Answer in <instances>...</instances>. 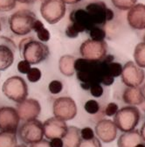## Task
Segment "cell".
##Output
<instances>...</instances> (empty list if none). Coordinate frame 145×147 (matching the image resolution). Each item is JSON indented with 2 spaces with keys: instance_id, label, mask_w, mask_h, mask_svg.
I'll return each instance as SVG.
<instances>
[{
  "instance_id": "obj_50",
  "label": "cell",
  "mask_w": 145,
  "mask_h": 147,
  "mask_svg": "<svg viewBox=\"0 0 145 147\" xmlns=\"http://www.w3.org/2000/svg\"><path fill=\"white\" fill-rule=\"evenodd\" d=\"M34 1H39V2H42V1H44V0H34Z\"/></svg>"
},
{
  "instance_id": "obj_39",
  "label": "cell",
  "mask_w": 145,
  "mask_h": 147,
  "mask_svg": "<svg viewBox=\"0 0 145 147\" xmlns=\"http://www.w3.org/2000/svg\"><path fill=\"white\" fill-rule=\"evenodd\" d=\"M29 147H51V145H50V143L48 140L43 138L42 140H40L39 142L31 144Z\"/></svg>"
},
{
  "instance_id": "obj_20",
  "label": "cell",
  "mask_w": 145,
  "mask_h": 147,
  "mask_svg": "<svg viewBox=\"0 0 145 147\" xmlns=\"http://www.w3.org/2000/svg\"><path fill=\"white\" fill-rule=\"evenodd\" d=\"M81 140V129L76 126H69L62 138L63 147H78Z\"/></svg>"
},
{
  "instance_id": "obj_23",
  "label": "cell",
  "mask_w": 145,
  "mask_h": 147,
  "mask_svg": "<svg viewBox=\"0 0 145 147\" xmlns=\"http://www.w3.org/2000/svg\"><path fill=\"white\" fill-rule=\"evenodd\" d=\"M17 135L14 132L0 131V147H17Z\"/></svg>"
},
{
  "instance_id": "obj_37",
  "label": "cell",
  "mask_w": 145,
  "mask_h": 147,
  "mask_svg": "<svg viewBox=\"0 0 145 147\" xmlns=\"http://www.w3.org/2000/svg\"><path fill=\"white\" fill-rule=\"evenodd\" d=\"M65 33H66V37H68V38H70V39H75L80 34L78 30L75 27V26L72 24H70L67 26V27L66 28Z\"/></svg>"
},
{
  "instance_id": "obj_46",
  "label": "cell",
  "mask_w": 145,
  "mask_h": 147,
  "mask_svg": "<svg viewBox=\"0 0 145 147\" xmlns=\"http://www.w3.org/2000/svg\"><path fill=\"white\" fill-rule=\"evenodd\" d=\"M141 92H142V95L143 96V99L145 100V83L142 85V87L141 88Z\"/></svg>"
},
{
  "instance_id": "obj_16",
  "label": "cell",
  "mask_w": 145,
  "mask_h": 147,
  "mask_svg": "<svg viewBox=\"0 0 145 147\" xmlns=\"http://www.w3.org/2000/svg\"><path fill=\"white\" fill-rule=\"evenodd\" d=\"M95 134L104 143L113 142L117 136V127L110 119H101L95 125Z\"/></svg>"
},
{
  "instance_id": "obj_43",
  "label": "cell",
  "mask_w": 145,
  "mask_h": 147,
  "mask_svg": "<svg viewBox=\"0 0 145 147\" xmlns=\"http://www.w3.org/2000/svg\"><path fill=\"white\" fill-rule=\"evenodd\" d=\"M141 137L143 140V142H145V123L142 124V128H141Z\"/></svg>"
},
{
  "instance_id": "obj_40",
  "label": "cell",
  "mask_w": 145,
  "mask_h": 147,
  "mask_svg": "<svg viewBox=\"0 0 145 147\" xmlns=\"http://www.w3.org/2000/svg\"><path fill=\"white\" fill-rule=\"evenodd\" d=\"M51 147H63L62 138H52L49 141Z\"/></svg>"
},
{
  "instance_id": "obj_52",
  "label": "cell",
  "mask_w": 145,
  "mask_h": 147,
  "mask_svg": "<svg viewBox=\"0 0 145 147\" xmlns=\"http://www.w3.org/2000/svg\"><path fill=\"white\" fill-rule=\"evenodd\" d=\"M0 76H1V72H0Z\"/></svg>"
},
{
  "instance_id": "obj_2",
  "label": "cell",
  "mask_w": 145,
  "mask_h": 147,
  "mask_svg": "<svg viewBox=\"0 0 145 147\" xmlns=\"http://www.w3.org/2000/svg\"><path fill=\"white\" fill-rule=\"evenodd\" d=\"M20 56L31 65H37L45 61L50 54V50L45 43L32 38L23 39L19 45Z\"/></svg>"
},
{
  "instance_id": "obj_17",
  "label": "cell",
  "mask_w": 145,
  "mask_h": 147,
  "mask_svg": "<svg viewBox=\"0 0 145 147\" xmlns=\"http://www.w3.org/2000/svg\"><path fill=\"white\" fill-rule=\"evenodd\" d=\"M127 20L133 29H145V5L137 4L131 7L127 15Z\"/></svg>"
},
{
  "instance_id": "obj_13",
  "label": "cell",
  "mask_w": 145,
  "mask_h": 147,
  "mask_svg": "<svg viewBox=\"0 0 145 147\" xmlns=\"http://www.w3.org/2000/svg\"><path fill=\"white\" fill-rule=\"evenodd\" d=\"M17 112L20 120L29 121L37 119L41 112V106L39 101L33 98H26L24 101L17 103Z\"/></svg>"
},
{
  "instance_id": "obj_24",
  "label": "cell",
  "mask_w": 145,
  "mask_h": 147,
  "mask_svg": "<svg viewBox=\"0 0 145 147\" xmlns=\"http://www.w3.org/2000/svg\"><path fill=\"white\" fill-rule=\"evenodd\" d=\"M134 59L138 67L145 68V42H141L136 45L134 52Z\"/></svg>"
},
{
  "instance_id": "obj_31",
  "label": "cell",
  "mask_w": 145,
  "mask_h": 147,
  "mask_svg": "<svg viewBox=\"0 0 145 147\" xmlns=\"http://www.w3.org/2000/svg\"><path fill=\"white\" fill-rule=\"evenodd\" d=\"M78 147H102V146L100 139L95 137L92 139H88V140L81 139Z\"/></svg>"
},
{
  "instance_id": "obj_25",
  "label": "cell",
  "mask_w": 145,
  "mask_h": 147,
  "mask_svg": "<svg viewBox=\"0 0 145 147\" xmlns=\"http://www.w3.org/2000/svg\"><path fill=\"white\" fill-rule=\"evenodd\" d=\"M90 39L97 40V41H102L106 38V31L101 28V26H94L91 30L88 32Z\"/></svg>"
},
{
  "instance_id": "obj_5",
  "label": "cell",
  "mask_w": 145,
  "mask_h": 147,
  "mask_svg": "<svg viewBox=\"0 0 145 147\" xmlns=\"http://www.w3.org/2000/svg\"><path fill=\"white\" fill-rule=\"evenodd\" d=\"M140 120V110L136 106H126L118 109L114 123L117 129L123 132L133 131Z\"/></svg>"
},
{
  "instance_id": "obj_51",
  "label": "cell",
  "mask_w": 145,
  "mask_h": 147,
  "mask_svg": "<svg viewBox=\"0 0 145 147\" xmlns=\"http://www.w3.org/2000/svg\"><path fill=\"white\" fill-rule=\"evenodd\" d=\"M143 40H144V42H145V35H144V38H143Z\"/></svg>"
},
{
  "instance_id": "obj_22",
  "label": "cell",
  "mask_w": 145,
  "mask_h": 147,
  "mask_svg": "<svg viewBox=\"0 0 145 147\" xmlns=\"http://www.w3.org/2000/svg\"><path fill=\"white\" fill-rule=\"evenodd\" d=\"M14 62V51L5 44H0V72L8 69Z\"/></svg>"
},
{
  "instance_id": "obj_15",
  "label": "cell",
  "mask_w": 145,
  "mask_h": 147,
  "mask_svg": "<svg viewBox=\"0 0 145 147\" xmlns=\"http://www.w3.org/2000/svg\"><path fill=\"white\" fill-rule=\"evenodd\" d=\"M69 20L71 24L75 26L80 33L84 32H88L95 26L89 13L85 9H75L72 11L69 15Z\"/></svg>"
},
{
  "instance_id": "obj_33",
  "label": "cell",
  "mask_w": 145,
  "mask_h": 147,
  "mask_svg": "<svg viewBox=\"0 0 145 147\" xmlns=\"http://www.w3.org/2000/svg\"><path fill=\"white\" fill-rule=\"evenodd\" d=\"M90 94H91L94 97L99 98L103 95V88L101 83H93L90 86L89 88Z\"/></svg>"
},
{
  "instance_id": "obj_10",
  "label": "cell",
  "mask_w": 145,
  "mask_h": 147,
  "mask_svg": "<svg viewBox=\"0 0 145 147\" xmlns=\"http://www.w3.org/2000/svg\"><path fill=\"white\" fill-rule=\"evenodd\" d=\"M53 116L64 121L74 119L77 115V106L75 100L68 96H61L53 102Z\"/></svg>"
},
{
  "instance_id": "obj_12",
  "label": "cell",
  "mask_w": 145,
  "mask_h": 147,
  "mask_svg": "<svg viewBox=\"0 0 145 147\" xmlns=\"http://www.w3.org/2000/svg\"><path fill=\"white\" fill-rule=\"evenodd\" d=\"M20 118L16 108L4 106L0 108V131L16 133L19 126Z\"/></svg>"
},
{
  "instance_id": "obj_1",
  "label": "cell",
  "mask_w": 145,
  "mask_h": 147,
  "mask_svg": "<svg viewBox=\"0 0 145 147\" xmlns=\"http://www.w3.org/2000/svg\"><path fill=\"white\" fill-rule=\"evenodd\" d=\"M105 59L101 61H90L78 58L75 61L76 77L81 82L89 84L101 83L110 86L115 82V77L110 75L108 64Z\"/></svg>"
},
{
  "instance_id": "obj_18",
  "label": "cell",
  "mask_w": 145,
  "mask_h": 147,
  "mask_svg": "<svg viewBox=\"0 0 145 147\" xmlns=\"http://www.w3.org/2000/svg\"><path fill=\"white\" fill-rule=\"evenodd\" d=\"M142 141L140 132L137 130H133L122 134L118 138L117 145L118 147H135Z\"/></svg>"
},
{
  "instance_id": "obj_45",
  "label": "cell",
  "mask_w": 145,
  "mask_h": 147,
  "mask_svg": "<svg viewBox=\"0 0 145 147\" xmlns=\"http://www.w3.org/2000/svg\"><path fill=\"white\" fill-rule=\"evenodd\" d=\"M17 2H19L21 4H31L34 2V0H17Z\"/></svg>"
},
{
  "instance_id": "obj_47",
  "label": "cell",
  "mask_w": 145,
  "mask_h": 147,
  "mask_svg": "<svg viewBox=\"0 0 145 147\" xmlns=\"http://www.w3.org/2000/svg\"><path fill=\"white\" fill-rule=\"evenodd\" d=\"M135 147H145V144H143V143H140V144H136Z\"/></svg>"
},
{
  "instance_id": "obj_41",
  "label": "cell",
  "mask_w": 145,
  "mask_h": 147,
  "mask_svg": "<svg viewBox=\"0 0 145 147\" xmlns=\"http://www.w3.org/2000/svg\"><path fill=\"white\" fill-rule=\"evenodd\" d=\"M43 27H45L44 24L40 20H36L33 23V26H32V31H34L35 32H37L38 31H40V29H42Z\"/></svg>"
},
{
  "instance_id": "obj_9",
  "label": "cell",
  "mask_w": 145,
  "mask_h": 147,
  "mask_svg": "<svg viewBox=\"0 0 145 147\" xmlns=\"http://www.w3.org/2000/svg\"><path fill=\"white\" fill-rule=\"evenodd\" d=\"M85 10L89 13L94 25L101 27L104 26L107 22L111 21L115 17L114 11L102 1L90 3L86 6Z\"/></svg>"
},
{
  "instance_id": "obj_34",
  "label": "cell",
  "mask_w": 145,
  "mask_h": 147,
  "mask_svg": "<svg viewBox=\"0 0 145 147\" xmlns=\"http://www.w3.org/2000/svg\"><path fill=\"white\" fill-rule=\"evenodd\" d=\"M36 33H37V37H38L40 41L46 43V42H48L50 40L51 34H50V32L46 27H43L42 29L38 31Z\"/></svg>"
},
{
  "instance_id": "obj_7",
  "label": "cell",
  "mask_w": 145,
  "mask_h": 147,
  "mask_svg": "<svg viewBox=\"0 0 145 147\" xmlns=\"http://www.w3.org/2000/svg\"><path fill=\"white\" fill-rule=\"evenodd\" d=\"M66 4L62 0H44L40 5V14L50 25L60 22L66 14Z\"/></svg>"
},
{
  "instance_id": "obj_29",
  "label": "cell",
  "mask_w": 145,
  "mask_h": 147,
  "mask_svg": "<svg viewBox=\"0 0 145 147\" xmlns=\"http://www.w3.org/2000/svg\"><path fill=\"white\" fill-rule=\"evenodd\" d=\"M63 89V84L59 80H52L48 84V90L52 95H58Z\"/></svg>"
},
{
  "instance_id": "obj_11",
  "label": "cell",
  "mask_w": 145,
  "mask_h": 147,
  "mask_svg": "<svg viewBox=\"0 0 145 147\" xmlns=\"http://www.w3.org/2000/svg\"><path fill=\"white\" fill-rule=\"evenodd\" d=\"M122 82L128 87H139L145 78L144 71L134 61H128L122 67Z\"/></svg>"
},
{
  "instance_id": "obj_19",
  "label": "cell",
  "mask_w": 145,
  "mask_h": 147,
  "mask_svg": "<svg viewBox=\"0 0 145 147\" xmlns=\"http://www.w3.org/2000/svg\"><path fill=\"white\" fill-rule=\"evenodd\" d=\"M122 99L125 103L131 106L140 105L144 101L141 88L138 87H128L125 88L122 95Z\"/></svg>"
},
{
  "instance_id": "obj_14",
  "label": "cell",
  "mask_w": 145,
  "mask_h": 147,
  "mask_svg": "<svg viewBox=\"0 0 145 147\" xmlns=\"http://www.w3.org/2000/svg\"><path fill=\"white\" fill-rule=\"evenodd\" d=\"M67 127L66 121L56 117H50L43 123L44 136L49 140L52 138H62L67 131Z\"/></svg>"
},
{
  "instance_id": "obj_4",
  "label": "cell",
  "mask_w": 145,
  "mask_h": 147,
  "mask_svg": "<svg viewBox=\"0 0 145 147\" xmlns=\"http://www.w3.org/2000/svg\"><path fill=\"white\" fill-rule=\"evenodd\" d=\"M4 95L11 101L19 103L28 96V86L26 82L19 76L7 78L2 86Z\"/></svg>"
},
{
  "instance_id": "obj_27",
  "label": "cell",
  "mask_w": 145,
  "mask_h": 147,
  "mask_svg": "<svg viewBox=\"0 0 145 147\" xmlns=\"http://www.w3.org/2000/svg\"><path fill=\"white\" fill-rule=\"evenodd\" d=\"M41 76H42V73L40 69L38 67H31L29 72L26 74L27 80L32 83L38 82L41 79Z\"/></svg>"
},
{
  "instance_id": "obj_35",
  "label": "cell",
  "mask_w": 145,
  "mask_h": 147,
  "mask_svg": "<svg viewBox=\"0 0 145 147\" xmlns=\"http://www.w3.org/2000/svg\"><path fill=\"white\" fill-rule=\"evenodd\" d=\"M31 67H32V65L26 60L20 61L19 63H17V71H19L20 74H22V75H26V74L29 72V70L31 69Z\"/></svg>"
},
{
  "instance_id": "obj_42",
  "label": "cell",
  "mask_w": 145,
  "mask_h": 147,
  "mask_svg": "<svg viewBox=\"0 0 145 147\" xmlns=\"http://www.w3.org/2000/svg\"><path fill=\"white\" fill-rule=\"evenodd\" d=\"M66 5H75L81 2V0H62Z\"/></svg>"
},
{
  "instance_id": "obj_48",
  "label": "cell",
  "mask_w": 145,
  "mask_h": 147,
  "mask_svg": "<svg viewBox=\"0 0 145 147\" xmlns=\"http://www.w3.org/2000/svg\"><path fill=\"white\" fill-rule=\"evenodd\" d=\"M17 147H27L26 144H19V145H17Z\"/></svg>"
},
{
  "instance_id": "obj_32",
  "label": "cell",
  "mask_w": 145,
  "mask_h": 147,
  "mask_svg": "<svg viewBox=\"0 0 145 147\" xmlns=\"http://www.w3.org/2000/svg\"><path fill=\"white\" fill-rule=\"evenodd\" d=\"M108 69H109L110 75L115 78V77H119L122 75V66L118 62L112 61V62H110L109 64H108Z\"/></svg>"
},
{
  "instance_id": "obj_21",
  "label": "cell",
  "mask_w": 145,
  "mask_h": 147,
  "mask_svg": "<svg viewBox=\"0 0 145 147\" xmlns=\"http://www.w3.org/2000/svg\"><path fill=\"white\" fill-rule=\"evenodd\" d=\"M75 56L70 54H65L60 58L59 60V70L63 76L70 77L75 74Z\"/></svg>"
},
{
  "instance_id": "obj_3",
  "label": "cell",
  "mask_w": 145,
  "mask_h": 147,
  "mask_svg": "<svg viewBox=\"0 0 145 147\" xmlns=\"http://www.w3.org/2000/svg\"><path fill=\"white\" fill-rule=\"evenodd\" d=\"M37 20L36 14L30 10H19L9 18V27L17 36H26L32 31L34 21Z\"/></svg>"
},
{
  "instance_id": "obj_8",
  "label": "cell",
  "mask_w": 145,
  "mask_h": 147,
  "mask_svg": "<svg viewBox=\"0 0 145 147\" xmlns=\"http://www.w3.org/2000/svg\"><path fill=\"white\" fill-rule=\"evenodd\" d=\"M107 44L105 40L97 41L91 39L83 41L80 47L81 57L90 61H101L107 55Z\"/></svg>"
},
{
  "instance_id": "obj_36",
  "label": "cell",
  "mask_w": 145,
  "mask_h": 147,
  "mask_svg": "<svg viewBox=\"0 0 145 147\" xmlns=\"http://www.w3.org/2000/svg\"><path fill=\"white\" fill-rule=\"evenodd\" d=\"M81 138L84 140L92 139L95 138V132L90 127H85L83 129H81Z\"/></svg>"
},
{
  "instance_id": "obj_49",
  "label": "cell",
  "mask_w": 145,
  "mask_h": 147,
  "mask_svg": "<svg viewBox=\"0 0 145 147\" xmlns=\"http://www.w3.org/2000/svg\"><path fill=\"white\" fill-rule=\"evenodd\" d=\"M1 30H2V26H1V22H0V32H1Z\"/></svg>"
},
{
  "instance_id": "obj_38",
  "label": "cell",
  "mask_w": 145,
  "mask_h": 147,
  "mask_svg": "<svg viewBox=\"0 0 145 147\" xmlns=\"http://www.w3.org/2000/svg\"><path fill=\"white\" fill-rule=\"evenodd\" d=\"M118 105L115 102H110L108 103L105 109V115L107 117H113L116 114V112L118 111Z\"/></svg>"
},
{
  "instance_id": "obj_28",
  "label": "cell",
  "mask_w": 145,
  "mask_h": 147,
  "mask_svg": "<svg viewBox=\"0 0 145 147\" xmlns=\"http://www.w3.org/2000/svg\"><path fill=\"white\" fill-rule=\"evenodd\" d=\"M84 109L88 114L95 115V114H97L99 112L100 105H99V102L97 101H95V100H88L85 103Z\"/></svg>"
},
{
  "instance_id": "obj_30",
  "label": "cell",
  "mask_w": 145,
  "mask_h": 147,
  "mask_svg": "<svg viewBox=\"0 0 145 147\" xmlns=\"http://www.w3.org/2000/svg\"><path fill=\"white\" fill-rule=\"evenodd\" d=\"M17 5V0H0V12L12 11Z\"/></svg>"
},
{
  "instance_id": "obj_6",
  "label": "cell",
  "mask_w": 145,
  "mask_h": 147,
  "mask_svg": "<svg viewBox=\"0 0 145 147\" xmlns=\"http://www.w3.org/2000/svg\"><path fill=\"white\" fill-rule=\"evenodd\" d=\"M17 130L19 139L26 144L39 142L45 137L43 123L38 119L26 121Z\"/></svg>"
},
{
  "instance_id": "obj_44",
  "label": "cell",
  "mask_w": 145,
  "mask_h": 147,
  "mask_svg": "<svg viewBox=\"0 0 145 147\" xmlns=\"http://www.w3.org/2000/svg\"><path fill=\"white\" fill-rule=\"evenodd\" d=\"M90 86H91V84L89 83H86V82H81V87L85 89V90H89L90 88Z\"/></svg>"
},
{
  "instance_id": "obj_26",
  "label": "cell",
  "mask_w": 145,
  "mask_h": 147,
  "mask_svg": "<svg viewBox=\"0 0 145 147\" xmlns=\"http://www.w3.org/2000/svg\"><path fill=\"white\" fill-rule=\"evenodd\" d=\"M111 1L115 8L122 11H127L133 7L137 0H111Z\"/></svg>"
}]
</instances>
